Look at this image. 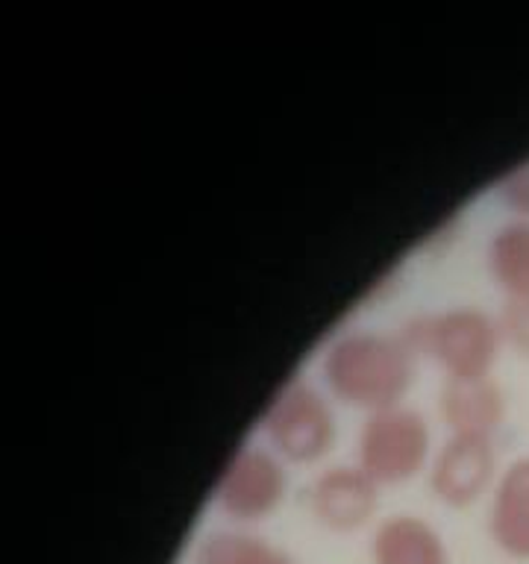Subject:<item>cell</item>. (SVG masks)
Masks as SVG:
<instances>
[{
  "label": "cell",
  "instance_id": "obj_8",
  "mask_svg": "<svg viewBox=\"0 0 529 564\" xmlns=\"http://www.w3.org/2000/svg\"><path fill=\"white\" fill-rule=\"evenodd\" d=\"M488 535L500 553L529 562V456L511 462L494 488Z\"/></svg>",
  "mask_w": 529,
  "mask_h": 564
},
{
  "label": "cell",
  "instance_id": "obj_12",
  "mask_svg": "<svg viewBox=\"0 0 529 564\" xmlns=\"http://www.w3.org/2000/svg\"><path fill=\"white\" fill-rule=\"evenodd\" d=\"M194 564H298L264 538L247 532H215L203 538L194 555Z\"/></svg>",
  "mask_w": 529,
  "mask_h": 564
},
{
  "label": "cell",
  "instance_id": "obj_10",
  "mask_svg": "<svg viewBox=\"0 0 529 564\" xmlns=\"http://www.w3.org/2000/svg\"><path fill=\"white\" fill-rule=\"evenodd\" d=\"M506 414L503 391L488 377L450 379L441 391V417L453 432L492 435Z\"/></svg>",
  "mask_w": 529,
  "mask_h": 564
},
{
  "label": "cell",
  "instance_id": "obj_4",
  "mask_svg": "<svg viewBox=\"0 0 529 564\" xmlns=\"http://www.w3.org/2000/svg\"><path fill=\"white\" fill-rule=\"evenodd\" d=\"M273 447L291 462H315L333 444V414L306 382H289L264 414Z\"/></svg>",
  "mask_w": 529,
  "mask_h": 564
},
{
  "label": "cell",
  "instance_id": "obj_5",
  "mask_svg": "<svg viewBox=\"0 0 529 564\" xmlns=\"http://www.w3.org/2000/svg\"><path fill=\"white\" fill-rule=\"evenodd\" d=\"M285 474L262 449H238L218 485L224 514L236 520H262L280 506Z\"/></svg>",
  "mask_w": 529,
  "mask_h": 564
},
{
  "label": "cell",
  "instance_id": "obj_11",
  "mask_svg": "<svg viewBox=\"0 0 529 564\" xmlns=\"http://www.w3.org/2000/svg\"><path fill=\"white\" fill-rule=\"evenodd\" d=\"M488 273L509 297L529 294V220L503 224L488 241Z\"/></svg>",
  "mask_w": 529,
  "mask_h": 564
},
{
  "label": "cell",
  "instance_id": "obj_3",
  "mask_svg": "<svg viewBox=\"0 0 529 564\" xmlns=\"http://www.w3.org/2000/svg\"><path fill=\"white\" fill-rule=\"evenodd\" d=\"M427 423L409 409L388 405L368 417L359 441L361 470L374 482H403L427 458Z\"/></svg>",
  "mask_w": 529,
  "mask_h": 564
},
{
  "label": "cell",
  "instance_id": "obj_1",
  "mask_svg": "<svg viewBox=\"0 0 529 564\" xmlns=\"http://www.w3.org/2000/svg\"><path fill=\"white\" fill-rule=\"evenodd\" d=\"M324 373L342 400L379 412L403 397L412 379V350L406 341L388 335H344L326 352Z\"/></svg>",
  "mask_w": 529,
  "mask_h": 564
},
{
  "label": "cell",
  "instance_id": "obj_6",
  "mask_svg": "<svg viewBox=\"0 0 529 564\" xmlns=\"http://www.w3.org/2000/svg\"><path fill=\"white\" fill-rule=\"evenodd\" d=\"M494 476L492 435L453 432L432 465V491L453 509L479 500Z\"/></svg>",
  "mask_w": 529,
  "mask_h": 564
},
{
  "label": "cell",
  "instance_id": "obj_14",
  "mask_svg": "<svg viewBox=\"0 0 529 564\" xmlns=\"http://www.w3.org/2000/svg\"><path fill=\"white\" fill-rule=\"evenodd\" d=\"M500 326H503V335H506V338H509L520 352H527L529 356V294L506 300Z\"/></svg>",
  "mask_w": 529,
  "mask_h": 564
},
{
  "label": "cell",
  "instance_id": "obj_9",
  "mask_svg": "<svg viewBox=\"0 0 529 564\" xmlns=\"http://www.w3.org/2000/svg\"><path fill=\"white\" fill-rule=\"evenodd\" d=\"M374 564H450L447 546L435 529L412 514L382 520L370 538Z\"/></svg>",
  "mask_w": 529,
  "mask_h": 564
},
{
  "label": "cell",
  "instance_id": "obj_2",
  "mask_svg": "<svg viewBox=\"0 0 529 564\" xmlns=\"http://www.w3.org/2000/svg\"><path fill=\"white\" fill-rule=\"evenodd\" d=\"M403 341L409 350L435 356L450 379H479L492 370L500 333L479 308H450L444 315L414 321Z\"/></svg>",
  "mask_w": 529,
  "mask_h": 564
},
{
  "label": "cell",
  "instance_id": "obj_13",
  "mask_svg": "<svg viewBox=\"0 0 529 564\" xmlns=\"http://www.w3.org/2000/svg\"><path fill=\"white\" fill-rule=\"evenodd\" d=\"M497 194H500L503 203H506L515 215L529 220V159L511 167L509 174H503L500 185H497Z\"/></svg>",
  "mask_w": 529,
  "mask_h": 564
},
{
  "label": "cell",
  "instance_id": "obj_7",
  "mask_svg": "<svg viewBox=\"0 0 529 564\" xmlns=\"http://www.w3.org/2000/svg\"><path fill=\"white\" fill-rule=\"evenodd\" d=\"M377 509V482L361 467H333L317 476L312 511L333 532H353Z\"/></svg>",
  "mask_w": 529,
  "mask_h": 564
}]
</instances>
